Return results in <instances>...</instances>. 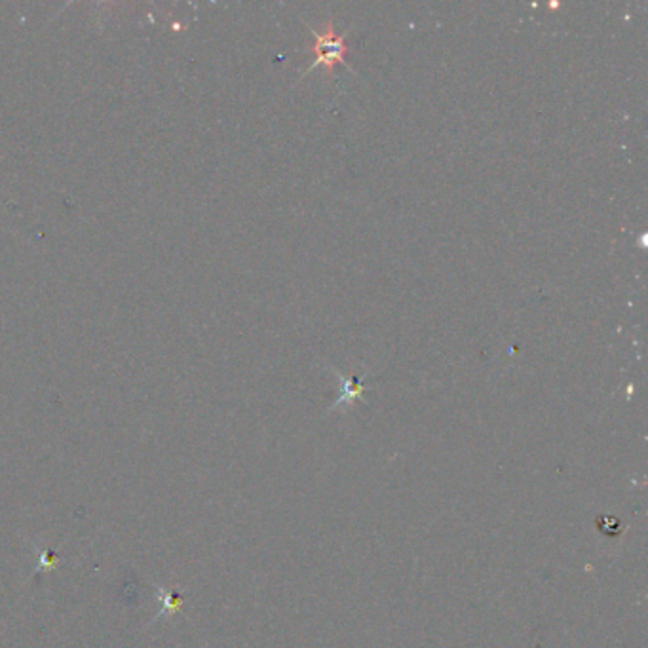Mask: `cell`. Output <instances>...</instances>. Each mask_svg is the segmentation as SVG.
I'll return each instance as SVG.
<instances>
[{
    "instance_id": "obj_2",
    "label": "cell",
    "mask_w": 648,
    "mask_h": 648,
    "mask_svg": "<svg viewBox=\"0 0 648 648\" xmlns=\"http://www.w3.org/2000/svg\"><path fill=\"white\" fill-rule=\"evenodd\" d=\"M340 378V384H342V390H340V398L337 401V405H342V403H350L353 399H358L361 396V392H363V378H348V376L340 375L337 373Z\"/></svg>"
},
{
    "instance_id": "obj_1",
    "label": "cell",
    "mask_w": 648,
    "mask_h": 648,
    "mask_svg": "<svg viewBox=\"0 0 648 648\" xmlns=\"http://www.w3.org/2000/svg\"><path fill=\"white\" fill-rule=\"evenodd\" d=\"M312 35L316 38V44H314V61L308 65L306 73H310L314 67L319 65H325L329 71H333L337 63H342V61H344V55H347L344 37H340V35L335 33L331 23L327 25L325 33L312 30Z\"/></svg>"
}]
</instances>
